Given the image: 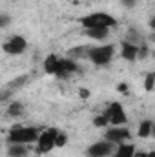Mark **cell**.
<instances>
[{
  "label": "cell",
  "mask_w": 155,
  "mask_h": 157,
  "mask_svg": "<svg viewBox=\"0 0 155 157\" xmlns=\"http://www.w3.org/2000/svg\"><path fill=\"white\" fill-rule=\"evenodd\" d=\"M40 137L37 128H29V126H13L9 130V144H29V143H37Z\"/></svg>",
  "instance_id": "6da1fadb"
},
{
  "label": "cell",
  "mask_w": 155,
  "mask_h": 157,
  "mask_svg": "<svg viewBox=\"0 0 155 157\" xmlns=\"http://www.w3.org/2000/svg\"><path fill=\"white\" fill-rule=\"evenodd\" d=\"M80 24L84 26V29H89V28H113V26H117V20L108 13H91V15L80 18Z\"/></svg>",
  "instance_id": "7a4b0ae2"
},
{
  "label": "cell",
  "mask_w": 155,
  "mask_h": 157,
  "mask_svg": "<svg viewBox=\"0 0 155 157\" xmlns=\"http://www.w3.org/2000/svg\"><path fill=\"white\" fill-rule=\"evenodd\" d=\"M115 48L112 44H104V46H97V48H89V60L97 66H106L112 59H113Z\"/></svg>",
  "instance_id": "3957f363"
},
{
  "label": "cell",
  "mask_w": 155,
  "mask_h": 157,
  "mask_svg": "<svg viewBox=\"0 0 155 157\" xmlns=\"http://www.w3.org/2000/svg\"><path fill=\"white\" fill-rule=\"evenodd\" d=\"M57 133H59V130H55V128H47L40 133L39 141H37V154H49L55 148Z\"/></svg>",
  "instance_id": "277c9868"
},
{
  "label": "cell",
  "mask_w": 155,
  "mask_h": 157,
  "mask_svg": "<svg viewBox=\"0 0 155 157\" xmlns=\"http://www.w3.org/2000/svg\"><path fill=\"white\" fill-rule=\"evenodd\" d=\"M2 48H4V51H6L7 55H20V53L26 51L28 42H26V39H24L22 35H13L9 40H6V42L2 44Z\"/></svg>",
  "instance_id": "5b68a950"
},
{
  "label": "cell",
  "mask_w": 155,
  "mask_h": 157,
  "mask_svg": "<svg viewBox=\"0 0 155 157\" xmlns=\"http://www.w3.org/2000/svg\"><path fill=\"white\" fill-rule=\"evenodd\" d=\"M117 144L113 143H110V141H99V143H93L91 146H88V150H86V155L88 157H108L112 152H113V148H115Z\"/></svg>",
  "instance_id": "8992f818"
},
{
  "label": "cell",
  "mask_w": 155,
  "mask_h": 157,
  "mask_svg": "<svg viewBox=\"0 0 155 157\" xmlns=\"http://www.w3.org/2000/svg\"><path fill=\"white\" fill-rule=\"evenodd\" d=\"M106 117L110 121V124L113 126H122L126 122V113H124V108L120 102H112L106 110Z\"/></svg>",
  "instance_id": "52a82bcc"
},
{
  "label": "cell",
  "mask_w": 155,
  "mask_h": 157,
  "mask_svg": "<svg viewBox=\"0 0 155 157\" xmlns=\"http://www.w3.org/2000/svg\"><path fill=\"white\" fill-rule=\"evenodd\" d=\"M104 139L119 146V144H122L124 141H128V139H130V130H128V128H124V126H113V128L106 130Z\"/></svg>",
  "instance_id": "ba28073f"
},
{
  "label": "cell",
  "mask_w": 155,
  "mask_h": 157,
  "mask_svg": "<svg viewBox=\"0 0 155 157\" xmlns=\"http://www.w3.org/2000/svg\"><path fill=\"white\" fill-rule=\"evenodd\" d=\"M120 55H122V59H124V60L133 62V60H137L139 46H137V44H133V42H130V40H122V44H120Z\"/></svg>",
  "instance_id": "9c48e42d"
},
{
  "label": "cell",
  "mask_w": 155,
  "mask_h": 157,
  "mask_svg": "<svg viewBox=\"0 0 155 157\" xmlns=\"http://www.w3.org/2000/svg\"><path fill=\"white\" fill-rule=\"evenodd\" d=\"M77 70H78V68H77V64H75V60H73V59H60V64H59V71H57V75H55V77L66 78L68 75L75 73Z\"/></svg>",
  "instance_id": "30bf717a"
},
{
  "label": "cell",
  "mask_w": 155,
  "mask_h": 157,
  "mask_svg": "<svg viewBox=\"0 0 155 157\" xmlns=\"http://www.w3.org/2000/svg\"><path fill=\"white\" fill-rule=\"evenodd\" d=\"M59 64H60V59H59L55 53H49V55L44 59V73H47V75H57Z\"/></svg>",
  "instance_id": "8fae6325"
},
{
  "label": "cell",
  "mask_w": 155,
  "mask_h": 157,
  "mask_svg": "<svg viewBox=\"0 0 155 157\" xmlns=\"http://www.w3.org/2000/svg\"><path fill=\"white\" fill-rule=\"evenodd\" d=\"M84 35L93 40H104L110 35V28H89V29H84Z\"/></svg>",
  "instance_id": "7c38bea8"
},
{
  "label": "cell",
  "mask_w": 155,
  "mask_h": 157,
  "mask_svg": "<svg viewBox=\"0 0 155 157\" xmlns=\"http://www.w3.org/2000/svg\"><path fill=\"white\" fill-rule=\"evenodd\" d=\"M135 146L133 144H128V143H122L117 146V152H115V157H133L135 155Z\"/></svg>",
  "instance_id": "4fadbf2b"
},
{
  "label": "cell",
  "mask_w": 155,
  "mask_h": 157,
  "mask_svg": "<svg viewBox=\"0 0 155 157\" xmlns=\"http://www.w3.org/2000/svg\"><path fill=\"white\" fill-rule=\"evenodd\" d=\"M70 57L75 60V59H88L89 57V48L88 46H77V48H71L70 49Z\"/></svg>",
  "instance_id": "5bb4252c"
},
{
  "label": "cell",
  "mask_w": 155,
  "mask_h": 157,
  "mask_svg": "<svg viewBox=\"0 0 155 157\" xmlns=\"http://www.w3.org/2000/svg\"><path fill=\"white\" fill-rule=\"evenodd\" d=\"M7 155L9 157H26L28 155V150H26L24 144H9Z\"/></svg>",
  "instance_id": "9a60e30c"
},
{
  "label": "cell",
  "mask_w": 155,
  "mask_h": 157,
  "mask_svg": "<svg viewBox=\"0 0 155 157\" xmlns=\"http://www.w3.org/2000/svg\"><path fill=\"white\" fill-rule=\"evenodd\" d=\"M152 130H153V122L152 121H142L141 126H139V130H137V133H139V137L146 139V137L152 135Z\"/></svg>",
  "instance_id": "2e32d148"
},
{
  "label": "cell",
  "mask_w": 155,
  "mask_h": 157,
  "mask_svg": "<svg viewBox=\"0 0 155 157\" xmlns=\"http://www.w3.org/2000/svg\"><path fill=\"white\" fill-rule=\"evenodd\" d=\"M22 113H24V106H22V102L13 101V102L9 104V108H7V115H11V117H20Z\"/></svg>",
  "instance_id": "e0dca14e"
},
{
  "label": "cell",
  "mask_w": 155,
  "mask_h": 157,
  "mask_svg": "<svg viewBox=\"0 0 155 157\" xmlns=\"http://www.w3.org/2000/svg\"><path fill=\"white\" fill-rule=\"evenodd\" d=\"M108 124H110V121L106 117V113H104V115H97V117L93 119V126H95V128H106Z\"/></svg>",
  "instance_id": "ac0fdd59"
},
{
  "label": "cell",
  "mask_w": 155,
  "mask_h": 157,
  "mask_svg": "<svg viewBox=\"0 0 155 157\" xmlns=\"http://www.w3.org/2000/svg\"><path fill=\"white\" fill-rule=\"evenodd\" d=\"M155 86V75L153 73H146V77H144V88H146V91H152Z\"/></svg>",
  "instance_id": "d6986e66"
},
{
  "label": "cell",
  "mask_w": 155,
  "mask_h": 157,
  "mask_svg": "<svg viewBox=\"0 0 155 157\" xmlns=\"http://www.w3.org/2000/svg\"><path fill=\"white\" fill-rule=\"evenodd\" d=\"M66 143H68V135L64 132H59L57 133V139H55V146L57 148H62V146H66Z\"/></svg>",
  "instance_id": "ffe728a7"
},
{
  "label": "cell",
  "mask_w": 155,
  "mask_h": 157,
  "mask_svg": "<svg viewBox=\"0 0 155 157\" xmlns=\"http://www.w3.org/2000/svg\"><path fill=\"white\" fill-rule=\"evenodd\" d=\"M150 55V49L146 48V46H139V55H137V59H146Z\"/></svg>",
  "instance_id": "44dd1931"
},
{
  "label": "cell",
  "mask_w": 155,
  "mask_h": 157,
  "mask_svg": "<svg viewBox=\"0 0 155 157\" xmlns=\"http://www.w3.org/2000/svg\"><path fill=\"white\" fill-rule=\"evenodd\" d=\"M7 26H9V15L2 13L0 15V28H7Z\"/></svg>",
  "instance_id": "7402d4cb"
},
{
  "label": "cell",
  "mask_w": 155,
  "mask_h": 157,
  "mask_svg": "<svg viewBox=\"0 0 155 157\" xmlns=\"http://www.w3.org/2000/svg\"><path fill=\"white\" fill-rule=\"evenodd\" d=\"M89 95H91V91H89L88 88H80V90H78V97H80V99H89Z\"/></svg>",
  "instance_id": "603a6c76"
},
{
  "label": "cell",
  "mask_w": 155,
  "mask_h": 157,
  "mask_svg": "<svg viewBox=\"0 0 155 157\" xmlns=\"http://www.w3.org/2000/svg\"><path fill=\"white\" fill-rule=\"evenodd\" d=\"M120 2H122V4H124V6H126V7H133V6H135V2H137V0H120Z\"/></svg>",
  "instance_id": "cb8c5ba5"
},
{
  "label": "cell",
  "mask_w": 155,
  "mask_h": 157,
  "mask_svg": "<svg viewBox=\"0 0 155 157\" xmlns=\"http://www.w3.org/2000/svg\"><path fill=\"white\" fill-rule=\"evenodd\" d=\"M119 91H120V93H126V91H128V86H126V84H119Z\"/></svg>",
  "instance_id": "d4e9b609"
},
{
  "label": "cell",
  "mask_w": 155,
  "mask_h": 157,
  "mask_svg": "<svg viewBox=\"0 0 155 157\" xmlns=\"http://www.w3.org/2000/svg\"><path fill=\"white\" fill-rule=\"evenodd\" d=\"M133 157H148V152H135Z\"/></svg>",
  "instance_id": "484cf974"
},
{
  "label": "cell",
  "mask_w": 155,
  "mask_h": 157,
  "mask_svg": "<svg viewBox=\"0 0 155 157\" xmlns=\"http://www.w3.org/2000/svg\"><path fill=\"white\" fill-rule=\"evenodd\" d=\"M150 28H152V29L155 31V17L152 18V20H150Z\"/></svg>",
  "instance_id": "4316f807"
},
{
  "label": "cell",
  "mask_w": 155,
  "mask_h": 157,
  "mask_svg": "<svg viewBox=\"0 0 155 157\" xmlns=\"http://www.w3.org/2000/svg\"><path fill=\"white\" fill-rule=\"evenodd\" d=\"M148 157H155V150H152V152H148Z\"/></svg>",
  "instance_id": "83f0119b"
},
{
  "label": "cell",
  "mask_w": 155,
  "mask_h": 157,
  "mask_svg": "<svg viewBox=\"0 0 155 157\" xmlns=\"http://www.w3.org/2000/svg\"><path fill=\"white\" fill-rule=\"evenodd\" d=\"M152 135H153V137H155V126H153V130H152Z\"/></svg>",
  "instance_id": "f1b7e54d"
},
{
  "label": "cell",
  "mask_w": 155,
  "mask_h": 157,
  "mask_svg": "<svg viewBox=\"0 0 155 157\" xmlns=\"http://www.w3.org/2000/svg\"><path fill=\"white\" fill-rule=\"evenodd\" d=\"M153 75H155V73H153Z\"/></svg>",
  "instance_id": "f546056e"
}]
</instances>
